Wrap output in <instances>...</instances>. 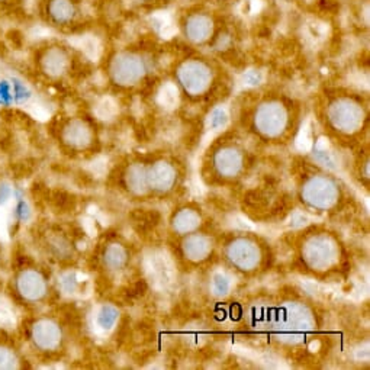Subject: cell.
<instances>
[{
	"instance_id": "obj_1",
	"label": "cell",
	"mask_w": 370,
	"mask_h": 370,
	"mask_svg": "<svg viewBox=\"0 0 370 370\" xmlns=\"http://www.w3.org/2000/svg\"><path fill=\"white\" fill-rule=\"evenodd\" d=\"M113 73L116 80H120L121 83H131L141 76L142 66L136 60V58L122 57L115 63Z\"/></svg>"
},
{
	"instance_id": "obj_2",
	"label": "cell",
	"mask_w": 370,
	"mask_h": 370,
	"mask_svg": "<svg viewBox=\"0 0 370 370\" xmlns=\"http://www.w3.org/2000/svg\"><path fill=\"white\" fill-rule=\"evenodd\" d=\"M18 289L28 299H38L44 295V280L35 272H25L18 279Z\"/></svg>"
},
{
	"instance_id": "obj_3",
	"label": "cell",
	"mask_w": 370,
	"mask_h": 370,
	"mask_svg": "<svg viewBox=\"0 0 370 370\" xmlns=\"http://www.w3.org/2000/svg\"><path fill=\"white\" fill-rule=\"evenodd\" d=\"M182 80L190 91H202L208 82V73L198 64H189L182 70Z\"/></svg>"
},
{
	"instance_id": "obj_4",
	"label": "cell",
	"mask_w": 370,
	"mask_h": 370,
	"mask_svg": "<svg viewBox=\"0 0 370 370\" xmlns=\"http://www.w3.org/2000/svg\"><path fill=\"white\" fill-rule=\"evenodd\" d=\"M48 13L54 22L67 24L76 15V8L71 3V0H51Z\"/></svg>"
},
{
	"instance_id": "obj_5",
	"label": "cell",
	"mask_w": 370,
	"mask_h": 370,
	"mask_svg": "<svg viewBox=\"0 0 370 370\" xmlns=\"http://www.w3.org/2000/svg\"><path fill=\"white\" fill-rule=\"evenodd\" d=\"M187 34L192 39H196V41H202L205 38H208V35L211 34V21L205 17H195L192 18L187 22Z\"/></svg>"
},
{
	"instance_id": "obj_6",
	"label": "cell",
	"mask_w": 370,
	"mask_h": 370,
	"mask_svg": "<svg viewBox=\"0 0 370 370\" xmlns=\"http://www.w3.org/2000/svg\"><path fill=\"white\" fill-rule=\"evenodd\" d=\"M66 67H67V58L62 51L53 50L46 55V58H44V68H46V71L51 74V76H58V74L64 73Z\"/></svg>"
},
{
	"instance_id": "obj_7",
	"label": "cell",
	"mask_w": 370,
	"mask_h": 370,
	"mask_svg": "<svg viewBox=\"0 0 370 370\" xmlns=\"http://www.w3.org/2000/svg\"><path fill=\"white\" fill-rule=\"evenodd\" d=\"M34 337L35 340L38 342V344L41 346H53L55 343V340H57V331L53 327V325L50 324H39L38 327L35 329L34 331Z\"/></svg>"
},
{
	"instance_id": "obj_8",
	"label": "cell",
	"mask_w": 370,
	"mask_h": 370,
	"mask_svg": "<svg viewBox=\"0 0 370 370\" xmlns=\"http://www.w3.org/2000/svg\"><path fill=\"white\" fill-rule=\"evenodd\" d=\"M305 31L309 39H313L314 42L322 41L325 37H327V26L321 22L317 21H311L306 24Z\"/></svg>"
},
{
	"instance_id": "obj_9",
	"label": "cell",
	"mask_w": 370,
	"mask_h": 370,
	"mask_svg": "<svg viewBox=\"0 0 370 370\" xmlns=\"http://www.w3.org/2000/svg\"><path fill=\"white\" fill-rule=\"evenodd\" d=\"M13 367H17L15 354L8 349L0 347V369H13Z\"/></svg>"
},
{
	"instance_id": "obj_10",
	"label": "cell",
	"mask_w": 370,
	"mask_h": 370,
	"mask_svg": "<svg viewBox=\"0 0 370 370\" xmlns=\"http://www.w3.org/2000/svg\"><path fill=\"white\" fill-rule=\"evenodd\" d=\"M261 8V2L259 0H243L240 5V13L246 15V17H250V15L257 13Z\"/></svg>"
},
{
	"instance_id": "obj_11",
	"label": "cell",
	"mask_w": 370,
	"mask_h": 370,
	"mask_svg": "<svg viewBox=\"0 0 370 370\" xmlns=\"http://www.w3.org/2000/svg\"><path fill=\"white\" fill-rule=\"evenodd\" d=\"M0 322L9 324V325L15 322V317H13L12 309H10L9 304L5 302L3 299H0Z\"/></svg>"
},
{
	"instance_id": "obj_12",
	"label": "cell",
	"mask_w": 370,
	"mask_h": 370,
	"mask_svg": "<svg viewBox=\"0 0 370 370\" xmlns=\"http://www.w3.org/2000/svg\"><path fill=\"white\" fill-rule=\"evenodd\" d=\"M177 99V92L173 86H166L165 89L161 91V100L163 103H166V105H174Z\"/></svg>"
},
{
	"instance_id": "obj_13",
	"label": "cell",
	"mask_w": 370,
	"mask_h": 370,
	"mask_svg": "<svg viewBox=\"0 0 370 370\" xmlns=\"http://www.w3.org/2000/svg\"><path fill=\"white\" fill-rule=\"evenodd\" d=\"M10 199H12V187L9 185L0 186V206L5 208Z\"/></svg>"
},
{
	"instance_id": "obj_14",
	"label": "cell",
	"mask_w": 370,
	"mask_h": 370,
	"mask_svg": "<svg viewBox=\"0 0 370 370\" xmlns=\"http://www.w3.org/2000/svg\"><path fill=\"white\" fill-rule=\"evenodd\" d=\"M244 80L248 83V84H259L261 80H263V76L260 71H250L246 74Z\"/></svg>"
}]
</instances>
